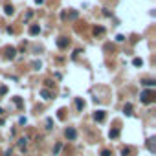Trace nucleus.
<instances>
[{"label":"nucleus","instance_id":"6ab92c4d","mask_svg":"<svg viewBox=\"0 0 156 156\" xmlns=\"http://www.w3.org/2000/svg\"><path fill=\"white\" fill-rule=\"evenodd\" d=\"M132 64H134V66H141V64H143V61H141L140 57H136V59L132 61Z\"/></svg>","mask_w":156,"mask_h":156},{"label":"nucleus","instance_id":"f257e3e1","mask_svg":"<svg viewBox=\"0 0 156 156\" xmlns=\"http://www.w3.org/2000/svg\"><path fill=\"white\" fill-rule=\"evenodd\" d=\"M154 99H156V92L154 90H143L140 94V101H141V103H145V105L154 103Z\"/></svg>","mask_w":156,"mask_h":156},{"label":"nucleus","instance_id":"cd10ccee","mask_svg":"<svg viewBox=\"0 0 156 156\" xmlns=\"http://www.w3.org/2000/svg\"><path fill=\"white\" fill-rule=\"evenodd\" d=\"M44 2V0H35V4H42Z\"/></svg>","mask_w":156,"mask_h":156},{"label":"nucleus","instance_id":"f03ea898","mask_svg":"<svg viewBox=\"0 0 156 156\" xmlns=\"http://www.w3.org/2000/svg\"><path fill=\"white\" fill-rule=\"evenodd\" d=\"M2 53H4V59H9V61H13V59L17 57V48H15V46H6Z\"/></svg>","mask_w":156,"mask_h":156},{"label":"nucleus","instance_id":"0eeeda50","mask_svg":"<svg viewBox=\"0 0 156 156\" xmlns=\"http://www.w3.org/2000/svg\"><path fill=\"white\" fill-rule=\"evenodd\" d=\"M40 33V26L39 24H31L30 26V35H39Z\"/></svg>","mask_w":156,"mask_h":156},{"label":"nucleus","instance_id":"4be33fe9","mask_svg":"<svg viewBox=\"0 0 156 156\" xmlns=\"http://www.w3.org/2000/svg\"><path fill=\"white\" fill-rule=\"evenodd\" d=\"M112 152L110 151H108V149H103V151H101V156H110Z\"/></svg>","mask_w":156,"mask_h":156},{"label":"nucleus","instance_id":"a211bd4d","mask_svg":"<svg viewBox=\"0 0 156 156\" xmlns=\"http://www.w3.org/2000/svg\"><path fill=\"white\" fill-rule=\"evenodd\" d=\"M52 86H53V81H52V79H46V81H44V88H48V90H50Z\"/></svg>","mask_w":156,"mask_h":156},{"label":"nucleus","instance_id":"5701e85b","mask_svg":"<svg viewBox=\"0 0 156 156\" xmlns=\"http://www.w3.org/2000/svg\"><path fill=\"white\" fill-rule=\"evenodd\" d=\"M33 68H35V70L40 68V63H39V61H35V63H33Z\"/></svg>","mask_w":156,"mask_h":156},{"label":"nucleus","instance_id":"9d476101","mask_svg":"<svg viewBox=\"0 0 156 156\" xmlns=\"http://www.w3.org/2000/svg\"><path fill=\"white\" fill-rule=\"evenodd\" d=\"M108 136H110V140H116L119 136V128H110V132H108Z\"/></svg>","mask_w":156,"mask_h":156},{"label":"nucleus","instance_id":"7ed1b4c3","mask_svg":"<svg viewBox=\"0 0 156 156\" xmlns=\"http://www.w3.org/2000/svg\"><path fill=\"white\" fill-rule=\"evenodd\" d=\"M57 46H59L61 50H66V48L70 46V39H68V37H59V39H57Z\"/></svg>","mask_w":156,"mask_h":156},{"label":"nucleus","instance_id":"1a4fd4ad","mask_svg":"<svg viewBox=\"0 0 156 156\" xmlns=\"http://www.w3.org/2000/svg\"><path fill=\"white\" fill-rule=\"evenodd\" d=\"M123 114H125V116H132V105L131 103H127L123 107Z\"/></svg>","mask_w":156,"mask_h":156},{"label":"nucleus","instance_id":"c85d7f7f","mask_svg":"<svg viewBox=\"0 0 156 156\" xmlns=\"http://www.w3.org/2000/svg\"><path fill=\"white\" fill-rule=\"evenodd\" d=\"M6 156H11V151H8V152H6Z\"/></svg>","mask_w":156,"mask_h":156},{"label":"nucleus","instance_id":"b1692460","mask_svg":"<svg viewBox=\"0 0 156 156\" xmlns=\"http://www.w3.org/2000/svg\"><path fill=\"white\" fill-rule=\"evenodd\" d=\"M33 17V11H28V13H26V20H30Z\"/></svg>","mask_w":156,"mask_h":156},{"label":"nucleus","instance_id":"f8f14e48","mask_svg":"<svg viewBox=\"0 0 156 156\" xmlns=\"http://www.w3.org/2000/svg\"><path fill=\"white\" fill-rule=\"evenodd\" d=\"M141 85H143V86H154L156 81L154 79H143V81H141Z\"/></svg>","mask_w":156,"mask_h":156},{"label":"nucleus","instance_id":"bb28decb","mask_svg":"<svg viewBox=\"0 0 156 156\" xmlns=\"http://www.w3.org/2000/svg\"><path fill=\"white\" fill-rule=\"evenodd\" d=\"M46 128H52V119H46Z\"/></svg>","mask_w":156,"mask_h":156},{"label":"nucleus","instance_id":"412c9836","mask_svg":"<svg viewBox=\"0 0 156 156\" xmlns=\"http://www.w3.org/2000/svg\"><path fill=\"white\" fill-rule=\"evenodd\" d=\"M64 112H66L64 108H61V110H59V114H57V118H59V119H64Z\"/></svg>","mask_w":156,"mask_h":156},{"label":"nucleus","instance_id":"393cba45","mask_svg":"<svg viewBox=\"0 0 156 156\" xmlns=\"http://www.w3.org/2000/svg\"><path fill=\"white\" fill-rule=\"evenodd\" d=\"M116 40H118V42H123L125 37H123V35H118V37H116Z\"/></svg>","mask_w":156,"mask_h":156},{"label":"nucleus","instance_id":"39448f33","mask_svg":"<svg viewBox=\"0 0 156 156\" xmlns=\"http://www.w3.org/2000/svg\"><path fill=\"white\" fill-rule=\"evenodd\" d=\"M64 136L68 138V140H76V138H77V132H76V128L68 127V128H66V131H64Z\"/></svg>","mask_w":156,"mask_h":156},{"label":"nucleus","instance_id":"9b49d317","mask_svg":"<svg viewBox=\"0 0 156 156\" xmlns=\"http://www.w3.org/2000/svg\"><path fill=\"white\" fill-rule=\"evenodd\" d=\"M92 31H94V35L97 37V35H103V33H105V28H103V26H96Z\"/></svg>","mask_w":156,"mask_h":156},{"label":"nucleus","instance_id":"2eb2a0df","mask_svg":"<svg viewBox=\"0 0 156 156\" xmlns=\"http://www.w3.org/2000/svg\"><path fill=\"white\" fill-rule=\"evenodd\" d=\"M147 147H149V151H151V152H154V151H156V149H154V140H152V138L147 141Z\"/></svg>","mask_w":156,"mask_h":156},{"label":"nucleus","instance_id":"a878e982","mask_svg":"<svg viewBox=\"0 0 156 156\" xmlns=\"http://www.w3.org/2000/svg\"><path fill=\"white\" fill-rule=\"evenodd\" d=\"M6 92H8V88H6V86H0V94H2V96H4Z\"/></svg>","mask_w":156,"mask_h":156},{"label":"nucleus","instance_id":"dca6fc26","mask_svg":"<svg viewBox=\"0 0 156 156\" xmlns=\"http://www.w3.org/2000/svg\"><path fill=\"white\" fill-rule=\"evenodd\" d=\"M121 154H123V156H131V154H132V149H131V147H125L123 151H121Z\"/></svg>","mask_w":156,"mask_h":156},{"label":"nucleus","instance_id":"ddd939ff","mask_svg":"<svg viewBox=\"0 0 156 156\" xmlns=\"http://www.w3.org/2000/svg\"><path fill=\"white\" fill-rule=\"evenodd\" d=\"M76 107L79 108V110H83V108H85V101H83V99H79V97H77V99H76Z\"/></svg>","mask_w":156,"mask_h":156},{"label":"nucleus","instance_id":"423d86ee","mask_svg":"<svg viewBox=\"0 0 156 156\" xmlns=\"http://www.w3.org/2000/svg\"><path fill=\"white\" fill-rule=\"evenodd\" d=\"M40 96H42V99H52L53 97V94H52V90H48V88H42V90H40Z\"/></svg>","mask_w":156,"mask_h":156},{"label":"nucleus","instance_id":"4468645a","mask_svg":"<svg viewBox=\"0 0 156 156\" xmlns=\"http://www.w3.org/2000/svg\"><path fill=\"white\" fill-rule=\"evenodd\" d=\"M26 145H28V140H26V138H20V140H18V147H20V149H26Z\"/></svg>","mask_w":156,"mask_h":156},{"label":"nucleus","instance_id":"20e7f679","mask_svg":"<svg viewBox=\"0 0 156 156\" xmlns=\"http://www.w3.org/2000/svg\"><path fill=\"white\" fill-rule=\"evenodd\" d=\"M105 118H107V112H105V110H97V112H94V119H96L97 123L105 121Z\"/></svg>","mask_w":156,"mask_h":156},{"label":"nucleus","instance_id":"6e6552de","mask_svg":"<svg viewBox=\"0 0 156 156\" xmlns=\"http://www.w3.org/2000/svg\"><path fill=\"white\" fill-rule=\"evenodd\" d=\"M4 13H6L8 17H11L13 13H15V9H13V6H11V4H6V6H4Z\"/></svg>","mask_w":156,"mask_h":156},{"label":"nucleus","instance_id":"f3484780","mask_svg":"<svg viewBox=\"0 0 156 156\" xmlns=\"http://www.w3.org/2000/svg\"><path fill=\"white\" fill-rule=\"evenodd\" d=\"M13 101H15V105H17L18 108H22V107H24V103H22V99H20V97H13Z\"/></svg>","mask_w":156,"mask_h":156},{"label":"nucleus","instance_id":"aec40b11","mask_svg":"<svg viewBox=\"0 0 156 156\" xmlns=\"http://www.w3.org/2000/svg\"><path fill=\"white\" fill-rule=\"evenodd\" d=\"M68 17H70V20H76V18L79 17V13H77V11H70V15H68Z\"/></svg>","mask_w":156,"mask_h":156}]
</instances>
